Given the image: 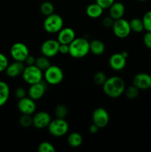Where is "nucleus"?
<instances>
[{
  "instance_id": "obj_1",
  "label": "nucleus",
  "mask_w": 151,
  "mask_h": 152,
  "mask_svg": "<svg viewBox=\"0 0 151 152\" xmlns=\"http://www.w3.org/2000/svg\"><path fill=\"white\" fill-rule=\"evenodd\" d=\"M126 86L124 80L120 77L113 76L106 80L102 89L105 94L110 98H118L121 96L125 91Z\"/></svg>"
},
{
  "instance_id": "obj_2",
  "label": "nucleus",
  "mask_w": 151,
  "mask_h": 152,
  "mask_svg": "<svg viewBox=\"0 0 151 152\" xmlns=\"http://www.w3.org/2000/svg\"><path fill=\"white\" fill-rule=\"evenodd\" d=\"M90 53V42L83 37H76L69 45V54L74 59H81Z\"/></svg>"
},
{
  "instance_id": "obj_3",
  "label": "nucleus",
  "mask_w": 151,
  "mask_h": 152,
  "mask_svg": "<svg viewBox=\"0 0 151 152\" xmlns=\"http://www.w3.org/2000/svg\"><path fill=\"white\" fill-rule=\"evenodd\" d=\"M43 28L48 34H58L64 28L63 18L60 15L54 13L45 16L43 22Z\"/></svg>"
},
{
  "instance_id": "obj_4",
  "label": "nucleus",
  "mask_w": 151,
  "mask_h": 152,
  "mask_svg": "<svg viewBox=\"0 0 151 152\" xmlns=\"http://www.w3.org/2000/svg\"><path fill=\"white\" fill-rule=\"evenodd\" d=\"M22 79L28 85H33L42 81L44 73L35 65H27L22 72Z\"/></svg>"
},
{
  "instance_id": "obj_5",
  "label": "nucleus",
  "mask_w": 151,
  "mask_h": 152,
  "mask_svg": "<svg viewBox=\"0 0 151 152\" xmlns=\"http://www.w3.org/2000/svg\"><path fill=\"white\" fill-rule=\"evenodd\" d=\"M47 129L52 136L55 137H62L65 136L69 130V124L65 119L57 118L52 120Z\"/></svg>"
},
{
  "instance_id": "obj_6",
  "label": "nucleus",
  "mask_w": 151,
  "mask_h": 152,
  "mask_svg": "<svg viewBox=\"0 0 151 152\" xmlns=\"http://www.w3.org/2000/svg\"><path fill=\"white\" fill-rule=\"evenodd\" d=\"M64 72L60 67L51 65L44 71V79L46 83L51 86L59 85L63 81Z\"/></svg>"
},
{
  "instance_id": "obj_7",
  "label": "nucleus",
  "mask_w": 151,
  "mask_h": 152,
  "mask_svg": "<svg viewBox=\"0 0 151 152\" xmlns=\"http://www.w3.org/2000/svg\"><path fill=\"white\" fill-rule=\"evenodd\" d=\"M112 30L114 35L119 39L127 38L131 33L129 21L124 18L114 21Z\"/></svg>"
},
{
  "instance_id": "obj_8",
  "label": "nucleus",
  "mask_w": 151,
  "mask_h": 152,
  "mask_svg": "<svg viewBox=\"0 0 151 152\" xmlns=\"http://www.w3.org/2000/svg\"><path fill=\"white\" fill-rule=\"evenodd\" d=\"M10 53L14 61L25 62L26 58L30 54L29 48L24 43L16 42L10 48Z\"/></svg>"
},
{
  "instance_id": "obj_9",
  "label": "nucleus",
  "mask_w": 151,
  "mask_h": 152,
  "mask_svg": "<svg viewBox=\"0 0 151 152\" xmlns=\"http://www.w3.org/2000/svg\"><path fill=\"white\" fill-rule=\"evenodd\" d=\"M60 43L58 42L57 39H47L41 44V53L43 56L46 57L53 58L56 56L58 53H59V48Z\"/></svg>"
},
{
  "instance_id": "obj_10",
  "label": "nucleus",
  "mask_w": 151,
  "mask_h": 152,
  "mask_svg": "<svg viewBox=\"0 0 151 152\" xmlns=\"http://www.w3.org/2000/svg\"><path fill=\"white\" fill-rule=\"evenodd\" d=\"M93 123L98 126L99 129L105 128L110 121V116L107 111L104 108H97L93 111L92 115Z\"/></svg>"
},
{
  "instance_id": "obj_11",
  "label": "nucleus",
  "mask_w": 151,
  "mask_h": 152,
  "mask_svg": "<svg viewBox=\"0 0 151 152\" xmlns=\"http://www.w3.org/2000/svg\"><path fill=\"white\" fill-rule=\"evenodd\" d=\"M17 107L19 111L22 114H29L33 115L36 110V105L35 100L31 99L29 96H25L19 99Z\"/></svg>"
},
{
  "instance_id": "obj_12",
  "label": "nucleus",
  "mask_w": 151,
  "mask_h": 152,
  "mask_svg": "<svg viewBox=\"0 0 151 152\" xmlns=\"http://www.w3.org/2000/svg\"><path fill=\"white\" fill-rule=\"evenodd\" d=\"M51 120V117L46 111L34 113L33 116V126L37 129H44L47 128Z\"/></svg>"
},
{
  "instance_id": "obj_13",
  "label": "nucleus",
  "mask_w": 151,
  "mask_h": 152,
  "mask_svg": "<svg viewBox=\"0 0 151 152\" xmlns=\"http://www.w3.org/2000/svg\"><path fill=\"white\" fill-rule=\"evenodd\" d=\"M47 91V85L44 82L41 81L39 83L30 85L28 89V96L36 101L41 99Z\"/></svg>"
},
{
  "instance_id": "obj_14",
  "label": "nucleus",
  "mask_w": 151,
  "mask_h": 152,
  "mask_svg": "<svg viewBox=\"0 0 151 152\" xmlns=\"http://www.w3.org/2000/svg\"><path fill=\"white\" fill-rule=\"evenodd\" d=\"M133 85L139 90H148L151 88V75L147 73H139L135 75Z\"/></svg>"
},
{
  "instance_id": "obj_15",
  "label": "nucleus",
  "mask_w": 151,
  "mask_h": 152,
  "mask_svg": "<svg viewBox=\"0 0 151 152\" xmlns=\"http://www.w3.org/2000/svg\"><path fill=\"white\" fill-rule=\"evenodd\" d=\"M127 64V58L121 53H115L109 59V65L113 71H121L124 70Z\"/></svg>"
},
{
  "instance_id": "obj_16",
  "label": "nucleus",
  "mask_w": 151,
  "mask_h": 152,
  "mask_svg": "<svg viewBox=\"0 0 151 152\" xmlns=\"http://www.w3.org/2000/svg\"><path fill=\"white\" fill-rule=\"evenodd\" d=\"M76 38V33L71 28H63L58 33L57 40L60 44L70 45Z\"/></svg>"
},
{
  "instance_id": "obj_17",
  "label": "nucleus",
  "mask_w": 151,
  "mask_h": 152,
  "mask_svg": "<svg viewBox=\"0 0 151 152\" xmlns=\"http://www.w3.org/2000/svg\"><path fill=\"white\" fill-rule=\"evenodd\" d=\"M25 68V63L19 61H14L12 63L8 64L5 70L6 74L10 78H15L22 75Z\"/></svg>"
},
{
  "instance_id": "obj_18",
  "label": "nucleus",
  "mask_w": 151,
  "mask_h": 152,
  "mask_svg": "<svg viewBox=\"0 0 151 152\" xmlns=\"http://www.w3.org/2000/svg\"><path fill=\"white\" fill-rule=\"evenodd\" d=\"M108 10H109V16L114 20H116L124 17L125 13V6L121 1H115L108 8Z\"/></svg>"
},
{
  "instance_id": "obj_19",
  "label": "nucleus",
  "mask_w": 151,
  "mask_h": 152,
  "mask_svg": "<svg viewBox=\"0 0 151 152\" xmlns=\"http://www.w3.org/2000/svg\"><path fill=\"white\" fill-rule=\"evenodd\" d=\"M86 14L91 19H98L102 16L104 13V9L96 2L91 3L86 7Z\"/></svg>"
},
{
  "instance_id": "obj_20",
  "label": "nucleus",
  "mask_w": 151,
  "mask_h": 152,
  "mask_svg": "<svg viewBox=\"0 0 151 152\" xmlns=\"http://www.w3.org/2000/svg\"><path fill=\"white\" fill-rule=\"evenodd\" d=\"M105 51V45L99 39H93L90 42V52L96 56H100Z\"/></svg>"
},
{
  "instance_id": "obj_21",
  "label": "nucleus",
  "mask_w": 151,
  "mask_h": 152,
  "mask_svg": "<svg viewBox=\"0 0 151 152\" xmlns=\"http://www.w3.org/2000/svg\"><path fill=\"white\" fill-rule=\"evenodd\" d=\"M10 96V87L4 81H0V107L5 105Z\"/></svg>"
},
{
  "instance_id": "obj_22",
  "label": "nucleus",
  "mask_w": 151,
  "mask_h": 152,
  "mask_svg": "<svg viewBox=\"0 0 151 152\" xmlns=\"http://www.w3.org/2000/svg\"><path fill=\"white\" fill-rule=\"evenodd\" d=\"M83 142V137L78 132H72L68 137V143L72 148H78L81 146Z\"/></svg>"
},
{
  "instance_id": "obj_23",
  "label": "nucleus",
  "mask_w": 151,
  "mask_h": 152,
  "mask_svg": "<svg viewBox=\"0 0 151 152\" xmlns=\"http://www.w3.org/2000/svg\"><path fill=\"white\" fill-rule=\"evenodd\" d=\"M129 23H130L131 31H133V32L141 33L144 30L142 19L139 18H133L131 20L129 21Z\"/></svg>"
},
{
  "instance_id": "obj_24",
  "label": "nucleus",
  "mask_w": 151,
  "mask_h": 152,
  "mask_svg": "<svg viewBox=\"0 0 151 152\" xmlns=\"http://www.w3.org/2000/svg\"><path fill=\"white\" fill-rule=\"evenodd\" d=\"M35 65L38 67L42 71H44L47 68H48L51 65V64H50V59H49L48 57H46L45 56L41 55V56H38L36 59Z\"/></svg>"
},
{
  "instance_id": "obj_25",
  "label": "nucleus",
  "mask_w": 151,
  "mask_h": 152,
  "mask_svg": "<svg viewBox=\"0 0 151 152\" xmlns=\"http://www.w3.org/2000/svg\"><path fill=\"white\" fill-rule=\"evenodd\" d=\"M55 7L52 2L49 1H44L40 5V11L44 16H47L54 13Z\"/></svg>"
},
{
  "instance_id": "obj_26",
  "label": "nucleus",
  "mask_w": 151,
  "mask_h": 152,
  "mask_svg": "<svg viewBox=\"0 0 151 152\" xmlns=\"http://www.w3.org/2000/svg\"><path fill=\"white\" fill-rule=\"evenodd\" d=\"M139 91L140 90H139L137 87H136L134 85H131V86L126 88L124 94H125L126 97H127V99H134L139 96Z\"/></svg>"
},
{
  "instance_id": "obj_27",
  "label": "nucleus",
  "mask_w": 151,
  "mask_h": 152,
  "mask_svg": "<svg viewBox=\"0 0 151 152\" xmlns=\"http://www.w3.org/2000/svg\"><path fill=\"white\" fill-rule=\"evenodd\" d=\"M55 116H56L57 118H63L65 119V117H67L68 113V108L66 107V105H63V104H59L55 108Z\"/></svg>"
},
{
  "instance_id": "obj_28",
  "label": "nucleus",
  "mask_w": 151,
  "mask_h": 152,
  "mask_svg": "<svg viewBox=\"0 0 151 152\" xmlns=\"http://www.w3.org/2000/svg\"><path fill=\"white\" fill-rule=\"evenodd\" d=\"M19 124L24 128H28L33 125V116L29 114H22L19 119Z\"/></svg>"
},
{
  "instance_id": "obj_29",
  "label": "nucleus",
  "mask_w": 151,
  "mask_h": 152,
  "mask_svg": "<svg viewBox=\"0 0 151 152\" xmlns=\"http://www.w3.org/2000/svg\"><path fill=\"white\" fill-rule=\"evenodd\" d=\"M38 152H55L56 148L54 145L49 142H42L38 146Z\"/></svg>"
},
{
  "instance_id": "obj_30",
  "label": "nucleus",
  "mask_w": 151,
  "mask_h": 152,
  "mask_svg": "<svg viewBox=\"0 0 151 152\" xmlns=\"http://www.w3.org/2000/svg\"><path fill=\"white\" fill-rule=\"evenodd\" d=\"M107 79L106 74L102 71H97L93 75V82L98 86H102Z\"/></svg>"
},
{
  "instance_id": "obj_31",
  "label": "nucleus",
  "mask_w": 151,
  "mask_h": 152,
  "mask_svg": "<svg viewBox=\"0 0 151 152\" xmlns=\"http://www.w3.org/2000/svg\"><path fill=\"white\" fill-rule=\"evenodd\" d=\"M142 19L145 31L151 32V10L146 12Z\"/></svg>"
},
{
  "instance_id": "obj_32",
  "label": "nucleus",
  "mask_w": 151,
  "mask_h": 152,
  "mask_svg": "<svg viewBox=\"0 0 151 152\" xmlns=\"http://www.w3.org/2000/svg\"><path fill=\"white\" fill-rule=\"evenodd\" d=\"M8 64L9 62L7 56L2 53H0V73L5 71Z\"/></svg>"
},
{
  "instance_id": "obj_33",
  "label": "nucleus",
  "mask_w": 151,
  "mask_h": 152,
  "mask_svg": "<svg viewBox=\"0 0 151 152\" xmlns=\"http://www.w3.org/2000/svg\"><path fill=\"white\" fill-rule=\"evenodd\" d=\"M115 1V0H96V2L99 4L104 10L109 8Z\"/></svg>"
},
{
  "instance_id": "obj_34",
  "label": "nucleus",
  "mask_w": 151,
  "mask_h": 152,
  "mask_svg": "<svg viewBox=\"0 0 151 152\" xmlns=\"http://www.w3.org/2000/svg\"><path fill=\"white\" fill-rule=\"evenodd\" d=\"M143 42L145 47L151 50V32L147 31L143 37Z\"/></svg>"
},
{
  "instance_id": "obj_35",
  "label": "nucleus",
  "mask_w": 151,
  "mask_h": 152,
  "mask_svg": "<svg viewBox=\"0 0 151 152\" xmlns=\"http://www.w3.org/2000/svg\"><path fill=\"white\" fill-rule=\"evenodd\" d=\"M114 21L115 20H114L113 18H111L110 16H106V17H105L102 19V25H103V26L105 27V28H112L113 25L114 23Z\"/></svg>"
},
{
  "instance_id": "obj_36",
  "label": "nucleus",
  "mask_w": 151,
  "mask_h": 152,
  "mask_svg": "<svg viewBox=\"0 0 151 152\" xmlns=\"http://www.w3.org/2000/svg\"><path fill=\"white\" fill-rule=\"evenodd\" d=\"M27 95V91L25 89L22 87H19L16 89L15 91V96L18 99H20L22 98L25 97Z\"/></svg>"
},
{
  "instance_id": "obj_37",
  "label": "nucleus",
  "mask_w": 151,
  "mask_h": 152,
  "mask_svg": "<svg viewBox=\"0 0 151 152\" xmlns=\"http://www.w3.org/2000/svg\"><path fill=\"white\" fill-rule=\"evenodd\" d=\"M59 52L61 54H69V45L60 44Z\"/></svg>"
},
{
  "instance_id": "obj_38",
  "label": "nucleus",
  "mask_w": 151,
  "mask_h": 152,
  "mask_svg": "<svg viewBox=\"0 0 151 152\" xmlns=\"http://www.w3.org/2000/svg\"><path fill=\"white\" fill-rule=\"evenodd\" d=\"M36 58L35 56H32V55H30L26 58L25 59V62L26 63L27 65H35V62H36Z\"/></svg>"
},
{
  "instance_id": "obj_39",
  "label": "nucleus",
  "mask_w": 151,
  "mask_h": 152,
  "mask_svg": "<svg viewBox=\"0 0 151 152\" xmlns=\"http://www.w3.org/2000/svg\"><path fill=\"white\" fill-rule=\"evenodd\" d=\"M99 130V128L96 125H95L94 123H93V124L89 127V132H90V133L92 134H96V133H98Z\"/></svg>"
},
{
  "instance_id": "obj_40",
  "label": "nucleus",
  "mask_w": 151,
  "mask_h": 152,
  "mask_svg": "<svg viewBox=\"0 0 151 152\" xmlns=\"http://www.w3.org/2000/svg\"><path fill=\"white\" fill-rule=\"evenodd\" d=\"M121 53H122V55H123V56H124V57H125V58H127V57H128L129 53H127V51H122V52H121Z\"/></svg>"
},
{
  "instance_id": "obj_41",
  "label": "nucleus",
  "mask_w": 151,
  "mask_h": 152,
  "mask_svg": "<svg viewBox=\"0 0 151 152\" xmlns=\"http://www.w3.org/2000/svg\"><path fill=\"white\" fill-rule=\"evenodd\" d=\"M138 1H147V0H138Z\"/></svg>"
}]
</instances>
